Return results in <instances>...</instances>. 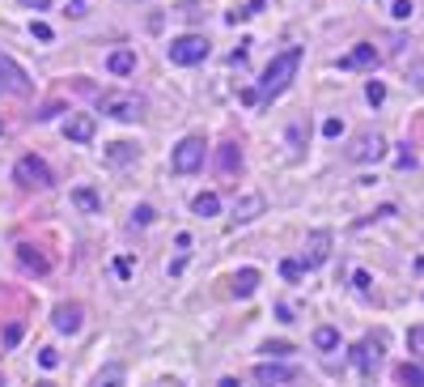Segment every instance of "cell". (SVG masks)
Segmentation results:
<instances>
[{"mask_svg":"<svg viewBox=\"0 0 424 387\" xmlns=\"http://www.w3.org/2000/svg\"><path fill=\"white\" fill-rule=\"evenodd\" d=\"M302 47H284L280 56H271V64L263 68V81H259V98L263 103H271V98H280V94L293 85V77H297V68H302Z\"/></svg>","mask_w":424,"mask_h":387,"instance_id":"6da1fadb","label":"cell"},{"mask_svg":"<svg viewBox=\"0 0 424 387\" xmlns=\"http://www.w3.org/2000/svg\"><path fill=\"white\" fill-rule=\"evenodd\" d=\"M204 158H208V140L204 136H183L170 154V171L174 175H195L199 166H204Z\"/></svg>","mask_w":424,"mask_h":387,"instance_id":"7a4b0ae2","label":"cell"},{"mask_svg":"<svg viewBox=\"0 0 424 387\" xmlns=\"http://www.w3.org/2000/svg\"><path fill=\"white\" fill-rule=\"evenodd\" d=\"M166 56H170V64H183V68L204 64L208 60V39L204 34H179V39H170Z\"/></svg>","mask_w":424,"mask_h":387,"instance_id":"3957f363","label":"cell"},{"mask_svg":"<svg viewBox=\"0 0 424 387\" xmlns=\"http://www.w3.org/2000/svg\"><path fill=\"white\" fill-rule=\"evenodd\" d=\"M98 111L111 115V119H119V124H136L140 111H144V103L136 98V94H102V98H98Z\"/></svg>","mask_w":424,"mask_h":387,"instance_id":"277c9868","label":"cell"},{"mask_svg":"<svg viewBox=\"0 0 424 387\" xmlns=\"http://www.w3.org/2000/svg\"><path fill=\"white\" fill-rule=\"evenodd\" d=\"M386 158V136L382 132H361L348 140V162H382Z\"/></svg>","mask_w":424,"mask_h":387,"instance_id":"5b68a950","label":"cell"},{"mask_svg":"<svg viewBox=\"0 0 424 387\" xmlns=\"http://www.w3.org/2000/svg\"><path fill=\"white\" fill-rule=\"evenodd\" d=\"M0 94H13V98H26L30 94V72L13 56H0Z\"/></svg>","mask_w":424,"mask_h":387,"instance_id":"8992f818","label":"cell"},{"mask_svg":"<svg viewBox=\"0 0 424 387\" xmlns=\"http://www.w3.org/2000/svg\"><path fill=\"white\" fill-rule=\"evenodd\" d=\"M13 179L21 183V187H52L56 179H52V171H47V162L43 158H34V154H26L17 166H13Z\"/></svg>","mask_w":424,"mask_h":387,"instance_id":"52a82bcc","label":"cell"},{"mask_svg":"<svg viewBox=\"0 0 424 387\" xmlns=\"http://www.w3.org/2000/svg\"><path fill=\"white\" fill-rule=\"evenodd\" d=\"M382 349H386L382 336H365V341L353 349V362L361 366V375H365V379H373V370L382 366Z\"/></svg>","mask_w":424,"mask_h":387,"instance_id":"ba28073f","label":"cell"},{"mask_svg":"<svg viewBox=\"0 0 424 387\" xmlns=\"http://www.w3.org/2000/svg\"><path fill=\"white\" fill-rule=\"evenodd\" d=\"M327 255H331V230H314L310 238H306V269H322L327 264Z\"/></svg>","mask_w":424,"mask_h":387,"instance_id":"9c48e42d","label":"cell"},{"mask_svg":"<svg viewBox=\"0 0 424 387\" xmlns=\"http://www.w3.org/2000/svg\"><path fill=\"white\" fill-rule=\"evenodd\" d=\"M373 64H378V47H373V43H357L348 56H339V68H344V72H353V68H373Z\"/></svg>","mask_w":424,"mask_h":387,"instance_id":"30bf717a","label":"cell"},{"mask_svg":"<svg viewBox=\"0 0 424 387\" xmlns=\"http://www.w3.org/2000/svg\"><path fill=\"white\" fill-rule=\"evenodd\" d=\"M93 132H98V119H93V115H72L68 124H64V136L77 140V145H89Z\"/></svg>","mask_w":424,"mask_h":387,"instance_id":"8fae6325","label":"cell"},{"mask_svg":"<svg viewBox=\"0 0 424 387\" xmlns=\"http://www.w3.org/2000/svg\"><path fill=\"white\" fill-rule=\"evenodd\" d=\"M81 320H85V306L81 302H64V306H56V328L60 332H81Z\"/></svg>","mask_w":424,"mask_h":387,"instance_id":"7c38bea8","label":"cell"},{"mask_svg":"<svg viewBox=\"0 0 424 387\" xmlns=\"http://www.w3.org/2000/svg\"><path fill=\"white\" fill-rule=\"evenodd\" d=\"M107 68L115 72V77H132L136 72V52L132 47H115V52L107 56Z\"/></svg>","mask_w":424,"mask_h":387,"instance_id":"4fadbf2b","label":"cell"},{"mask_svg":"<svg viewBox=\"0 0 424 387\" xmlns=\"http://www.w3.org/2000/svg\"><path fill=\"white\" fill-rule=\"evenodd\" d=\"M263 209H267V200L259 196V191H251V196H242L234 205V222H255V217H263Z\"/></svg>","mask_w":424,"mask_h":387,"instance_id":"5bb4252c","label":"cell"},{"mask_svg":"<svg viewBox=\"0 0 424 387\" xmlns=\"http://www.w3.org/2000/svg\"><path fill=\"white\" fill-rule=\"evenodd\" d=\"M216 166H221V175H234V171H242V149H238L234 140H230V145H221Z\"/></svg>","mask_w":424,"mask_h":387,"instance_id":"9a60e30c","label":"cell"},{"mask_svg":"<svg viewBox=\"0 0 424 387\" xmlns=\"http://www.w3.org/2000/svg\"><path fill=\"white\" fill-rule=\"evenodd\" d=\"M255 289H259V273H255V269H242V273H234V294H238V298H251Z\"/></svg>","mask_w":424,"mask_h":387,"instance_id":"2e32d148","label":"cell"},{"mask_svg":"<svg viewBox=\"0 0 424 387\" xmlns=\"http://www.w3.org/2000/svg\"><path fill=\"white\" fill-rule=\"evenodd\" d=\"M191 213H199V217H216V213H221V196H216V191H199V196L191 200Z\"/></svg>","mask_w":424,"mask_h":387,"instance_id":"e0dca14e","label":"cell"},{"mask_svg":"<svg viewBox=\"0 0 424 387\" xmlns=\"http://www.w3.org/2000/svg\"><path fill=\"white\" fill-rule=\"evenodd\" d=\"M17 260H21V269H26V273H47V269H52V264H47L43 255H34V247H30V243H21V247H17Z\"/></svg>","mask_w":424,"mask_h":387,"instance_id":"ac0fdd59","label":"cell"},{"mask_svg":"<svg viewBox=\"0 0 424 387\" xmlns=\"http://www.w3.org/2000/svg\"><path fill=\"white\" fill-rule=\"evenodd\" d=\"M255 379H259V383H289V379H293V370L276 366V362H263V366H255Z\"/></svg>","mask_w":424,"mask_h":387,"instance_id":"d6986e66","label":"cell"},{"mask_svg":"<svg viewBox=\"0 0 424 387\" xmlns=\"http://www.w3.org/2000/svg\"><path fill=\"white\" fill-rule=\"evenodd\" d=\"M263 5H267V0H246V5H234L225 17H230V26H238V21H251L255 13H263Z\"/></svg>","mask_w":424,"mask_h":387,"instance_id":"ffe728a7","label":"cell"},{"mask_svg":"<svg viewBox=\"0 0 424 387\" xmlns=\"http://www.w3.org/2000/svg\"><path fill=\"white\" fill-rule=\"evenodd\" d=\"M136 158V145H128V140H115V145H107V162H115V166H128Z\"/></svg>","mask_w":424,"mask_h":387,"instance_id":"44dd1931","label":"cell"},{"mask_svg":"<svg viewBox=\"0 0 424 387\" xmlns=\"http://www.w3.org/2000/svg\"><path fill=\"white\" fill-rule=\"evenodd\" d=\"M394 383L399 387H424V366H408L403 362V366L394 370Z\"/></svg>","mask_w":424,"mask_h":387,"instance_id":"7402d4cb","label":"cell"},{"mask_svg":"<svg viewBox=\"0 0 424 387\" xmlns=\"http://www.w3.org/2000/svg\"><path fill=\"white\" fill-rule=\"evenodd\" d=\"M314 349H322V353L339 349V332L335 328H314Z\"/></svg>","mask_w":424,"mask_h":387,"instance_id":"603a6c76","label":"cell"},{"mask_svg":"<svg viewBox=\"0 0 424 387\" xmlns=\"http://www.w3.org/2000/svg\"><path fill=\"white\" fill-rule=\"evenodd\" d=\"M72 200H77L85 213H98V209H102V200H98V191H93V187H77V191H72Z\"/></svg>","mask_w":424,"mask_h":387,"instance_id":"cb8c5ba5","label":"cell"},{"mask_svg":"<svg viewBox=\"0 0 424 387\" xmlns=\"http://www.w3.org/2000/svg\"><path fill=\"white\" fill-rule=\"evenodd\" d=\"M280 277H284V281H302V277H306V264H302V260H284V264H280Z\"/></svg>","mask_w":424,"mask_h":387,"instance_id":"d4e9b609","label":"cell"},{"mask_svg":"<svg viewBox=\"0 0 424 387\" xmlns=\"http://www.w3.org/2000/svg\"><path fill=\"white\" fill-rule=\"evenodd\" d=\"M408 349H412V353L424 362V324H416V328L408 332Z\"/></svg>","mask_w":424,"mask_h":387,"instance_id":"484cf974","label":"cell"},{"mask_svg":"<svg viewBox=\"0 0 424 387\" xmlns=\"http://www.w3.org/2000/svg\"><path fill=\"white\" fill-rule=\"evenodd\" d=\"M365 98H369V107H382V103H386V85H382V81H369V85H365Z\"/></svg>","mask_w":424,"mask_h":387,"instance_id":"4316f807","label":"cell"},{"mask_svg":"<svg viewBox=\"0 0 424 387\" xmlns=\"http://www.w3.org/2000/svg\"><path fill=\"white\" fill-rule=\"evenodd\" d=\"M119 383H123V370H119V366H107L102 375H98L93 387H119Z\"/></svg>","mask_w":424,"mask_h":387,"instance_id":"83f0119b","label":"cell"},{"mask_svg":"<svg viewBox=\"0 0 424 387\" xmlns=\"http://www.w3.org/2000/svg\"><path fill=\"white\" fill-rule=\"evenodd\" d=\"M302 136H310V132H306V124H302V119H297V124L289 128V145H293V154H302Z\"/></svg>","mask_w":424,"mask_h":387,"instance_id":"f1b7e54d","label":"cell"},{"mask_svg":"<svg viewBox=\"0 0 424 387\" xmlns=\"http://www.w3.org/2000/svg\"><path fill=\"white\" fill-rule=\"evenodd\" d=\"M132 222H136V226H153V222H157V213H153V205H140V209L132 213Z\"/></svg>","mask_w":424,"mask_h":387,"instance_id":"f546056e","label":"cell"},{"mask_svg":"<svg viewBox=\"0 0 424 387\" xmlns=\"http://www.w3.org/2000/svg\"><path fill=\"white\" fill-rule=\"evenodd\" d=\"M263 353H267V357H289V353H293V345H289V341H267V345H263Z\"/></svg>","mask_w":424,"mask_h":387,"instance_id":"4dcf8cb0","label":"cell"},{"mask_svg":"<svg viewBox=\"0 0 424 387\" xmlns=\"http://www.w3.org/2000/svg\"><path fill=\"white\" fill-rule=\"evenodd\" d=\"M390 17H394V21H408V17H412V0H394V5H390Z\"/></svg>","mask_w":424,"mask_h":387,"instance_id":"1f68e13d","label":"cell"},{"mask_svg":"<svg viewBox=\"0 0 424 387\" xmlns=\"http://www.w3.org/2000/svg\"><path fill=\"white\" fill-rule=\"evenodd\" d=\"M394 166H399V171H412V166H416V154H412V145H403V154L394 158Z\"/></svg>","mask_w":424,"mask_h":387,"instance_id":"d6a6232c","label":"cell"},{"mask_svg":"<svg viewBox=\"0 0 424 387\" xmlns=\"http://www.w3.org/2000/svg\"><path fill=\"white\" fill-rule=\"evenodd\" d=\"M38 366H47V370L60 366V353H56V349H43V353H38Z\"/></svg>","mask_w":424,"mask_h":387,"instance_id":"836d02e7","label":"cell"},{"mask_svg":"<svg viewBox=\"0 0 424 387\" xmlns=\"http://www.w3.org/2000/svg\"><path fill=\"white\" fill-rule=\"evenodd\" d=\"M30 34H34V39H43V43H52V26H47V21H34Z\"/></svg>","mask_w":424,"mask_h":387,"instance_id":"e575fe53","label":"cell"},{"mask_svg":"<svg viewBox=\"0 0 424 387\" xmlns=\"http://www.w3.org/2000/svg\"><path fill=\"white\" fill-rule=\"evenodd\" d=\"M339 132H344V119H327V124H322V136H331V140H335Z\"/></svg>","mask_w":424,"mask_h":387,"instance_id":"d590c367","label":"cell"},{"mask_svg":"<svg viewBox=\"0 0 424 387\" xmlns=\"http://www.w3.org/2000/svg\"><path fill=\"white\" fill-rule=\"evenodd\" d=\"M179 13H183V17H187V21H199V17H204V9H199V5H183V9H179Z\"/></svg>","mask_w":424,"mask_h":387,"instance_id":"8d00e7d4","label":"cell"},{"mask_svg":"<svg viewBox=\"0 0 424 387\" xmlns=\"http://www.w3.org/2000/svg\"><path fill=\"white\" fill-rule=\"evenodd\" d=\"M17 5H26V9H34V13H43V9H52V0H17Z\"/></svg>","mask_w":424,"mask_h":387,"instance_id":"74e56055","label":"cell"},{"mask_svg":"<svg viewBox=\"0 0 424 387\" xmlns=\"http://www.w3.org/2000/svg\"><path fill=\"white\" fill-rule=\"evenodd\" d=\"M115 273L119 277H132V260H115Z\"/></svg>","mask_w":424,"mask_h":387,"instance_id":"f35d334b","label":"cell"},{"mask_svg":"<svg viewBox=\"0 0 424 387\" xmlns=\"http://www.w3.org/2000/svg\"><path fill=\"white\" fill-rule=\"evenodd\" d=\"M5 341H9V345H17V341H21V324H13V328L5 332Z\"/></svg>","mask_w":424,"mask_h":387,"instance_id":"ab89813d","label":"cell"},{"mask_svg":"<svg viewBox=\"0 0 424 387\" xmlns=\"http://www.w3.org/2000/svg\"><path fill=\"white\" fill-rule=\"evenodd\" d=\"M68 13H72V17H81V13H85V0H72V5H68Z\"/></svg>","mask_w":424,"mask_h":387,"instance_id":"60d3db41","label":"cell"},{"mask_svg":"<svg viewBox=\"0 0 424 387\" xmlns=\"http://www.w3.org/2000/svg\"><path fill=\"white\" fill-rule=\"evenodd\" d=\"M216 387H238V379H221V383H216Z\"/></svg>","mask_w":424,"mask_h":387,"instance_id":"b9f144b4","label":"cell"},{"mask_svg":"<svg viewBox=\"0 0 424 387\" xmlns=\"http://www.w3.org/2000/svg\"><path fill=\"white\" fill-rule=\"evenodd\" d=\"M38 387H56V383H38Z\"/></svg>","mask_w":424,"mask_h":387,"instance_id":"7bdbcfd3","label":"cell"},{"mask_svg":"<svg viewBox=\"0 0 424 387\" xmlns=\"http://www.w3.org/2000/svg\"><path fill=\"white\" fill-rule=\"evenodd\" d=\"M0 136H5V124H0Z\"/></svg>","mask_w":424,"mask_h":387,"instance_id":"ee69618b","label":"cell"},{"mask_svg":"<svg viewBox=\"0 0 424 387\" xmlns=\"http://www.w3.org/2000/svg\"><path fill=\"white\" fill-rule=\"evenodd\" d=\"M0 387H5V379H0Z\"/></svg>","mask_w":424,"mask_h":387,"instance_id":"f6af8a7d","label":"cell"},{"mask_svg":"<svg viewBox=\"0 0 424 387\" xmlns=\"http://www.w3.org/2000/svg\"><path fill=\"white\" fill-rule=\"evenodd\" d=\"M263 387H267V383H263Z\"/></svg>","mask_w":424,"mask_h":387,"instance_id":"bcb514c9","label":"cell"}]
</instances>
